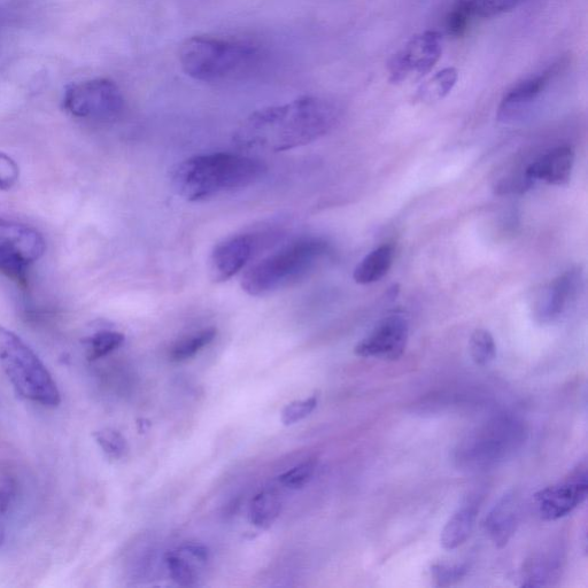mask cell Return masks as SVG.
Returning a JSON list of instances; mask_svg holds the SVG:
<instances>
[{"mask_svg":"<svg viewBox=\"0 0 588 588\" xmlns=\"http://www.w3.org/2000/svg\"><path fill=\"white\" fill-rule=\"evenodd\" d=\"M340 111L331 100L303 97L252 113L235 133L244 149L284 152L311 144L337 125Z\"/></svg>","mask_w":588,"mask_h":588,"instance_id":"cell-1","label":"cell"},{"mask_svg":"<svg viewBox=\"0 0 588 588\" xmlns=\"http://www.w3.org/2000/svg\"><path fill=\"white\" fill-rule=\"evenodd\" d=\"M266 172L263 162L241 154H204L177 165L172 173V184L177 195L199 201L224 191L250 187Z\"/></svg>","mask_w":588,"mask_h":588,"instance_id":"cell-2","label":"cell"},{"mask_svg":"<svg viewBox=\"0 0 588 588\" xmlns=\"http://www.w3.org/2000/svg\"><path fill=\"white\" fill-rule=\"evenodd\" d=\"M257 46L214 36H195L180 50L183 71L193 80L216 83L249 73L259 60Z\"/></svg>","mask_w":588,"mask_h":588,"instance_id":"cell-3","label":"cell"},{"mask_svg":"<svg viewBox=\"0 0 588 588\" xmlns=\"http://www.w3.org/2000/svg\"><path fill=\"white\" fill-rule=\"evenodd\" d=\"M330 247L320 238H304L255 263L242 280V288L252 297L269 293L303 280L327 257Z\"/></svg>","mask_w":588,"mask_h":588,"instance_id":"cell-4","label":"cell"},{"mask_svg":"<svg viewBox=\"0 0 588 588\" xmlns=\"http://www.w3.org/2000/svg\"><path fill=\"white\" fill-rule=\"evenodd\" d=\"M0 365L23 398L46 407L60 404V392L49 370L32 348L4 327H0Z\"/></svg>","mask_w":588,"mask_h":588,"instance_id":"cell-5","label":"cell"},{"mask_svg":"<svg viewBox=\"0 0 588 588\" xmlns=\"http://www.w3.org/2000/svg\"><path fill=\"white\" fill-rule=\"evenodd\" d=\"M63 106L75 118L113 121L125 110V98L113 81L94 79L68 85Z\"/></svg>","mask_w":588,"mask_h":588,"instance_id":"cell-6","label":"cell"},{"mask_svg":"<svg viewBox=\"0 0 588 588\" xmlns=\"http://www.w3.org/2000/svg\"><path fill=\"white\" fill-rule=\"evenodd\" d=\"M521 435L522 430L517 422H492L462 445L459 461L476 467L498 462L513 452L518 441H521Z\"/></svg>","mask_w":588,"mask_h":588,"instance_id":"cell-7","label":"cell"},{"mask_svg":"<svg viewBox=\"0 0 588 588\" xmlns=\"http://www.w3.org/2000/svg\"><path fill=\"white\" fill-rule=\"evenodd\" d=\"M443 53V40L437 32L416 35L389 61L390 81L405 82L408 77L427 75L436 66Z\"/></svg>","mask_w":588,"mask_h":588,"instance_id":"cell-8","label":"cell"},{"mask_svg":"<svg viewBox=\"0 0 588 588\" xmlns=\"http://www.w3.org/2000/svg\"><path fill=\"white\" fill-rule=\"evenodd\" d=\"M588 476L586 464H580L563 481L540 490L535 495L539 515L546 521L566 517L587 498Z\"/></svg>","mask_w":588,"mask_h":588,"instance_id":"cell-9","label":"cell"},{"mask_svg":"<svg viewBox=\"0 0 588 588\" xmlns=\"http://www.w3.org/2000/svg\"><path fill=\"white\" fill-rule=\"evenodd\" d=\"M563 63L553 64L544 72L530 76L514 85L501 99L498 119L504 123H516L529 115L545 91L561 73Z\"/></svg>","mask_w":588,"mask_h":588,"instance_id":"cell-10","label":"cell"},{"mask_svg":"<svg viewBox=\"0 0 588 588\" xmlns=\"http://www.w3.org/2000/svg\"><path fill=\"white\" fill-rule=\"evenodd\" d=\"M409 337V324L404 316L391 315L379 322L370 334L354 348L361 358L396 361L404 355Z\"/></svg>","mask_w":588,"mask_h":588,"instance_id":"cell-11","label":"cell"},{"mask_svg":"<svg viewBox=\"0 0 588 588\" xmlns=\"http://www.w3.org/2000/svg\"><path fill=\"white\" fill-rule=\"evenodd\" d=\"M255 238L250 235L231 237L215 247L210 259L212 280L226 282L246 266L255 249Z\"/></svg>","mask_w":588,"mask_h":588,"instance_id":"cell-12","label":"cell"},{"mask_svg":"<svg viewBox=\"0 0 588 588\" xmlns=\"http://www.w3.org/2000/svg\"><path fill=\"white\" fill-rule=\"evenodd\" d=\"M575 164V152L570 146H559L548 151L543 157L526 168L533 181H544L548 184L563 187L571 179Z\"/></svg>","mask_w":588,"mask_h":588,"instance_id":"cell-13","label":"cell"},{"mask_svg":"<svg viewBox=\"0 0 588 588\" xmlns=\"http://www.w3.org/2000/svg\"><path fill=\"white\" fill-rule=\"evenodd\" d=\"M0 250L19 253L33 263L43 257L46 243L36 229L26 224L0 219Z\"/></svg>","mask_w":588,"mask_h":588,"instance_id":"cell-14","label":"cell"},{"mask_svg":"<svg viewBox=\"0 0 588 588\" xmlns=\"http://www.w3.org/2000/svg\"><path fill=\"white\" fill-rule=\"evenodd\" d=\"M520 518V504L514 492L502 497L486 516L484 528L486 535L498 548H504L513 538Z\"/></svg>","mask_w":588,"mask_h":588,"instance_id":"cell-15","label":"cell"},{"mask_svg":"<svg viewBox=\"0 0 588 588\" xmlns=\"http://www.w3.org/2000/svg\"><path fill=\"white\" fill-rule=\"evenodd\" d=\"M579 276L574 270L564 273L548 285L537 305L536 313L541 322L551 323L566 312L578 289Z\"/></svg>","mask_w":588,"mask_h":588,"instance_id":"cell-16","label":"cell"},{"mask_svg":"<svg viewBox=\"0 0 588 588\" xmlns=\"http://www.w3.org/2000/svg\"><path fill=\"white\" fill-rule=\"evenodd\" d=\"M207 561V549L198 545L185 546L166 555L170 577L175 583L185 587L196 585L198 570L205 566Z\"/></svg>","mask_w":588,"mask_h":588,"instance_id":"cell-17","label":"cell"},{"mask_svg":"<svg viewBox=\"0 0 588 588\" xmlns=\"http://www.w3.org/2000/svg\"><path fill=\"white\" fill-rule=\"evenodd\" d=\"M559 552L547 551L532 556V559L525 563L522 570V586L552 585L554 580L560 577L562 569V557Z\"/></svg>","mask_w":588,"mask_h":588,"instance_id":"cell-18","label":"cell"},{"mask_svg":"<svg viewBox=\"0 0 588 588\" xmlns=\"http://www.w3.org/2000/svg\"><path fill=\"white\" fill-rule=\"evenodd\" d=\"M394 250L393 245H382L378 249L370 252L354 270V281L361 285L373 284L381 281L382 278L390 272L393 265Z\"/></svg>","mask_w":588,"mask_h":588,"instance_id":"cell-19","label":"cell"},{"mask_svg":"<svg viewBox=\"0 0 588 588\" xmlns=\"http://www.w3.org/2000/svg\"><path fill=\"white\" fill-rule=\"evenodd\" d=\"M478 514V506L475 504H468L461 507L456 512L451 520L447 522L443 532H441V545L447 551H453L466 543L474 530L476 518Z\"/></svg>","mask_w":588,"mask_h":588,"instance_id":"cell-20","label":"cell"},{"mask_svg":"<svg viewBox=\"0 0 588 588\" xmlns=\"http://www.w3.org/2000/svg\"><path fill=\"white\" fill-rule=\"evenodd\" d=\"M458 80L459 73L455 68H445L421 85L415 99L427 104L439 102L450 94Z\"/></svg>","mask_w":588,"mask_h":588,"instance_id":"cell-21","label":"cell"},{"mask_svg":"<svg viewBox=\"0 0 588 588\" xmlns=\"http://www.w3.org/2000/svg\"><path fill=\"white\" fill-rule=\"evenodd\" d=\"M281 513V500L273 491H263L255 495L251 502V522L261 529L272 526Z\"/></svg>","mask_w":588,"mask_h":588,"instance_id":"cell-22","label":"cell"},{"mask_svg":"<svg viewBox=\"0 0 588 588\" xmlns=\"http://www.w3.org/2000/svg\"><path fill=\"white\" fill-rule=\"evenodd\" d=\"M216 335H218V330L207 328L181 339L170 351V359L182 362L195 357L203 348L213 343Z\"/></svg>","mask_w":588,"mask_h":588,"instance_id":"cell-23","label":"cell"},{"mask_svg":"<svg viewBox=\"0 0 588 588\" xmlns=\"http://www.w3.org/2000/svg\"><path fill=\"white\" fill-rule=\"evenodd\" d=\"M469 351L477 366H489L497 357V345L490 331L477 329L470 337Z\"/></svg>","mask_w":588,"mask_h":588,"instance_id":"cell-24","label":"cell"},{"mask_svg":"<svg viewBox=\"0 0 588 588\" xmlns=\"http://www.w3.org/2000/svg\"><path fill=\"white\" fill-rule=\"evenodd\" d=\"M30 265L32 263L19 253L0 250V274L10 278L22 289H26L28 286V268Z\"/></svg>","mask_w":588,"mask_h":588,"instance_id":"cell-25","label":"cell"},{"mask_svg":"<svg viewBox=\"0 0 588 588\" xmlns=\"http://www.w3.org/2000/svg\"><path fill=\"white\" fill-rule=\"evenodd\" d=\"M475 17L469 0H455L445 19L446 33L454 38L467 34L471 18Z\"/></svg>","mask_w":588,"mask_h":588,"instance_id":"cell-26","label":"cell"},{"mask_svg":"<svg viewBox=\"0 0 588 588\" xmlns=\"http://www.w3.org/2000/svg\"><path fill=\"white\" fill-rule=\"evenodd\" d=\"M125 343V336L120 332L102 331L98 332L88 340V358L96 361L106 357L115 350H118Z\"/></svg>","mask_w":588,"mask_h":588,"instance_id":"cell-27","label":"cell"},{"mask_svg":"<svg viewBox=\"0 0 588 588\" xmlns=\"http://www.w3.org/2000/svg\"><path fill=\"white\" fill-rule=\"evenodd\" d=\"M97 444L108 458L120 460L128 453L129 447L125 437L118 430L106 428L95 432Z\"/></svg>","mask_w":588,"mask_h":588,"instance_id":"cell-28","label":"cell"},{"mask_svg":"<svg viewBox=\"0 0 588 588\" xmlns=\"http://www.w3.org/2000/svg\"><path fill=\"white\" fill-rule=\"evenodd\" d=\"M525 0H469L475 17L493 18L513 11Z\"/></svg>","mask_w":588,"mask_h":588,"instance_id":"cell-29","label":"cell"},{"mask_svg":"<svg viewBox=\"0 0 588 588\" xmlns=\"http://www.w3.org/2000/svg\"><path fill=\"white\" fill-rule=\"evenodd\" d=\"M316 467V460H307L303 463L298 464V466L293 467L288 471H285V473L281 475L278 479H280V483L285 487H288V489H303L305 485L311 482V479L315 474Z\"/></svg>","mask_w":588,"mask_h":588,"instance_id":"cell-30","label":"cell"},{"mask_svg":"<svg viewBox=\"0 0 588 588\" xmlns=\"http://www.w3.org/2000/svg\"><path fill=\"white\" fill-rule=\"evenodd\" d=\"M317 402H319V396H317V394H314V396L305 400L291 402V404L283 409V424L286 425V427H290V425L303 421L314 412Z\"/></svg>","mask_w":588,"mask_h":588,"instance_id":"cell-31","label":"cell"},{"mask_svg":"<svg viewBox=\"0 0 588 588\" xmlns=\"http://www.w3.org/2000/svg\"><path fill=\"white\" fill-rule=\"evenodd\" d=\"M468 568L464 564L438 563L431 567V575L437 586L447 587L459 583L467 575Z\"/></svg>","mask_w":588,"mask_h":588,"instance_id":"cell-32","label":"cell"},{"mask_svg":"<svg viewBox=\"0 0 588 588\" xmlns=\"http://www.w3.org/2000/svg\"><path fill=\"white\" fill-rule=\"evenodd\" d=\"M20 170L12 158L0 152V190H10L18 182Z\"/></svg>","mask_w":588,"mask_h":588,"instance_id":"cell-33","label":"cell"},{"mask_svg":"<svg viewBox=\"0 0 588 588\" xmlns=\"http://www.w3.org/2000/svg\"><path fill=\"white\" fill-rule=\"evenodd\" d=\"M17 495V484L11 477L0 478V514H6Z\"/></svg>","mask_w":588,"mask_h":588,"instance_id":"cell-34","label":"cell"},{"mask_svg":"<svg viewBox=\"0 0 588 588\" xmlns=\"http://www.w3.org/2000/svg\"><path fill=\"white\" fill-rule=\"evenodd\" d=\"M4 536H5V535H4V529H3V526H2V524H0V547H2V546H3V543H4Z\"/></svg>","mask_w":588,"mask_h":588,"instance_id":"cell-35","label":"cell"}]
</instances>
